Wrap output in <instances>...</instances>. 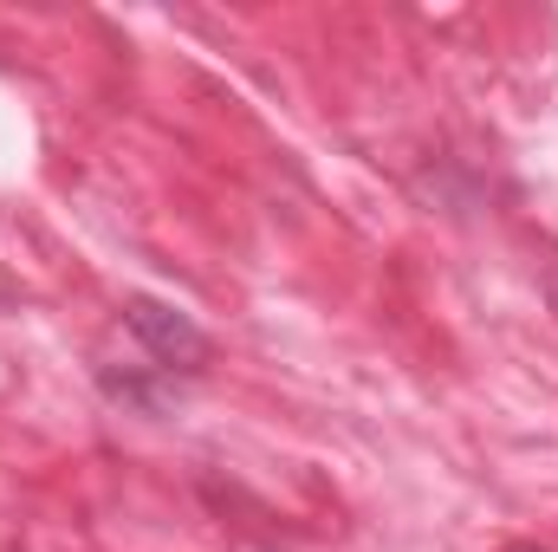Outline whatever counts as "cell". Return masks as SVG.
<instances>
[{
	"instance_id": "2",
	"label": "cell",
	"mask_w": 558,
	"mask_h": 552,
	"mask_svg": "<svg viewBox=\"0 0 558 552\" xmlns=\"http://www.w3.org/2000/svg\"><path fill=\"white\" fill-rule=\"evenodd\" d=\"M520 552H539V547H520Z\"/></svg>"
},
{
	"instance_id": "1",
	"label": "cell",
	"mask_w": 558,
	"mask_h": 552,
	"mask_svg": "<svg viewBox=\"0 0 558 552\" xmlns=\"http://www.w3.org/2000/svg\"><path fill=\"white\" fill-rule=\"evenodd\" d=\"M124 332L137 338L143 351H149V364L162 371V377H195V371H208V358H215V345H208V332L189 319V312H175V305H162V299H124Z\"/></svg>"
}]
</instances>
